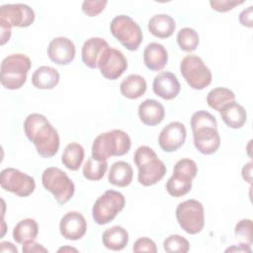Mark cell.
Instances as JSON below:
<instances>
[{"label":"cell","instance_id":"22","mask_svg":"<svg viewBox=\"0 0 253 253\" xmlns=\"http://www.w3.org/2000/svg\"><path fill=\"white\" fill-rule=\"evenodd\" d=\"M147 28L154 37L167 39L173 35L176 29V23L175 20L167 14H157L149 19Z\"/></svg>","mask_w":253,"mask_h":253},{"label":"cell","instance_id":"25","mask_svg":"<svg viewBox=\"0 0 253 253\" xmlns=\"http://www.w3.org/2000/svg\"><path fill=\"white\" fill-rule=\"evenodd\" d=\"M145 79L138 74H129L120 84L121 94L130 100L140 98L146 91Z\"/></svg>","mask_w":253,"mask_h":253},{"label":"cell","instance_id":"9","mask_svg":"<svg viewBox=\"0 0 253 253\" xmlns=\"http://www.w3.org/2000/svg\"><path fill=\"white\" fill-rule=\"evenodd\" d=\"M180 72L188 85L195 90H203L211 83L212 75L210 68L196 54L186 55L181 60Z\"/></svg>","mask_w":253,"mask_h":253},{"label":"cell","instance_id":"41","mask_svg":"<svg viewBox=\"0 0 253 253\" xmlns=\"http://www.w3.org/2000/svg\"><path fill=\"white\" fill-rule=\"evenodd\" d=\"M0 251L1 252H15L17 253L18 252V249L16 246H14L13 243L11 242H1L0 243Z\"/></svg>","mask_w":253,"mask_h":253},{"label":"cell","instance_id":"43","mask_svg":"<svg viewBox=\"0 0 253 253\" xmlns=\"http://www.w3.org/2000/svg\"><path fill=\"white\" fill-rule=\"evenodd\" d=\"M61 251H63V252H65V251H75V252H77V249L72 248V247H61V248L58 249V252H61Z\"/></svg>","mask_w":253,"mask_h":253},{"label":"cell","instance_id":"23","mask_svg":"<svg viewBox=\"0 0 253 253\" xmlns=\"http://www.w3.org/2000/svg\"><path fill=\"white\" fill-rule=\"evenodd\" d=\"M102 242L110 250L121 251L128 243V232L123 226L114 225L103 232Z\"/></svg>","mask_w":253,"mask_h":253},{"label":"cell","instance_id":"11","mask_svg":"<svg viewBox=\"0 0 253 253\" xmlns=\"http://www.w3.org/2000/svg\"><path fill=\"white\" fill-rule=\"evenodd\" d=\"M0 185L5 191L19 197H28L36 189V182L32 176L12 167L1 171Z\"/></svg>","mask_w":253,"mask_h":253},{"label":"cell","instance_id":"15","mask_svg":"<svg viewBox=\"0 0 253 253\" xmlns=\"http://www.w3.org/2000/svg\"><path fill=\"white\" fill-rule=\"evenodd\" d=\"M87 230V221L79 211L66 212L59 221L60 234L67 240L81 239Z\"/></svg>","mask_w":253,"mask_h":253},{"label":"cell","instance_id":"12","mask_svg":"<svg viewBox=\"0 0 253 253\" xmlns=\"http://www.w3.org/2000/svg\"><path fill=\"white\" fill-rule=\"evenodd\" d=\"M98 68L103 77L109 80H116L126 70L127 60L119 49L108 47L99 60Z\"/></svg>","mask_w":253,"mask_h":253},{"label":"cell","instance_id":"21","mask_svg":"<svg viewBox=\"0 0 253 253\" xmlns=\"http://www.w3.org/2000/svg\"><path fill=\"white\" fill-rule=\"evenodd\" d=\"M223 123L230 128L242 127L247 120V114L244 107L235 101L224 105L219 111Z\"/></svg>","mask_w":253,"mask_h":253},{"label":"cell","instance_id":"19","mask_svg":"<svg viewBox=\"0 0 253 253\" xmlns=\"http://www.w3.org/2000/svg\"><path fill=\"white\" fill-rule=\"evenodd\" d=\"M138 117L145 126H154L164 120L165 109L160 102L154 99H146L138 106Z\"/></svg>","mask_w":253,"mask_h":253},{"label":"cell","instance_id":"38","mask_svg":"<svg viewBox=\"0 0 253 253\" xmlns=\"http://www.w3.org/2000/svg\"><path fill=\"white\" fill-rule=\"evenodd\" d=\"M253 15V7L249 6L248 8L244 9L240 15H239V23L247 28H252L253 27V21H252V16Z\"/></svg>","mask_w":253,"mask_h":253},{"label":"cell","instance_id":"6","mask_svg":"<svg viewBox=\"0 0 253 253\" xmlns=\"http://www.w3.org/2000/svg\"><path fill=\"white\" fill-rule=\"evenodd\" d=\"M43 188L53 195L58 205L69 202L75 192V186L67 174L57 167H48L42 174Z\"/></svg>","mask_w":253,"mask_h":253},{"label":"cell","instance_id":"5","mask_svg":"<svg viewBox=\"0 0 253 253\" xmlns=\"http://www.w3.org/2000/svg\"><path fill=\"white\" fill-rule=\"evenodd\" d=\"M35 11L26 4H5L0 7L1 42L5 44L11 38L12 27L27 28L35 21Z\"/></svg>","mask_w":253,"mask_h":253},{"label":"cell","instance_id":"16","mask_svg":"<svg viewBox=\"0 0 253 253\" xmlns=\"http://www.w3.org/2000/svg\"><path fill=\"white\" fill-rule=\"evenodd\" d=\"M75 53L73 42L65 37L54 38L47 46L48 58L58 65L69 64L74 59Z\"/></svg>","mask_w":253,"mask_h":253},{"label":"cell","instance_id":"2","mask_svg":"<svg viewBox=\"0 0 253 253\" xmlns=\"http://www.w3.org/2000/svg\"><path fill=\"white\" fill-rule=\"evenodd\" d=\"M131 146L128 134L122 129H112L100 133L93 141L92 157L98 161H107L112 156L126 154Z\"/></svg>","mask_w":253,"mask_h":253},{"label":"cell","instance_id":"32","mask_svg":"<svg viewBox=\"0 0 253 253\" xmlns=\"http://www.w3.org/2000/svg\"><path fill=\"white\" fill-rule=\"evenodd\" d=\"M177 43L179 47L187 52L194 51L200 42L198 33L192 28H183L177 34Z\"/></svg>","mask_w":253,"mask_h":253},{"label":"cell","instance_id":"3","mask_svg":"<svg viewBox=\"0 0 253 253\" xmlns=\"http://www.w3.org/2000/svg\"><path fill=\"white\" fill-rule=\"evenodd\" d=\"M133 161L138 169L137 180L144 187L155 185L166 174L165 164L149 146H139L133 154Z\"/></svg>","mask_w":253,"mask_h":253},{"label":"cell","instance_id":"30","mask_svg":"<svg viewBox=\"0 0 253 253\" xmlns=\"http://www.w3.org/2000/svg\"><path fill=\"white\" fill-rule=\"evenodd\" d=\"M232 101H235V95L231 90L225 87L213 88L207 96L208 105L217 112H219L224 105Z\"/></svg>","mask_w":253,"mask_h":253},{"label":"cell","instance_id":"40","mask_svg":"<svg viewBox=\"0 0 253 253\" xmlns=\"http://www.w3.org/2000/svg\"><path fill=\"white\" fill-rule=\"evenodd\" d=\"M241 174H242V178L246 182H248L249 184L252 183V162H248L243 166Z\"/></svg>","mask_w":253,"mask_h":253},{"label":"cell","instance_id":"17","mask_svg":"<svg viewBox=\"0 0 253 253\" xmlns=\"http://www.w3.org/2000/svg\"><path fill=\"white\" fill-rule=\"evenodd\" d=\"M152 89L156 96L169 101L175 99L179 95L181 85L174 73L163 71L154 77Z\"/></svg>","mask_w":253,"mask_h":253},{"label":"cell","instance_id":"26","mask_svg":"<svg viewBox=\"0 0 253 253\" xmlns=\"http://www.w3.org/2000/svg\"><path fill=\"white\" fill-rule=\"evenodd\" d=\"M133 178V170L129 163L126 161H116L112 164L108 180L109 182L117 187H126L128 186Z\"/></svg>","mask_w":253,"mask_h":253},{"label":"cell","instance_id":"35","mask_svg":"<svg viewBox=\"0 0 253 253\" xmlns=\"http://www.w3.org/2000/svg\"><path fill=\"white\" fill-rule=\"evenodd\" d=\"M107 1L103 0H93V1H84L82 3L81 9L83 13L89 17H95L102 13L107 5Z\"/></svg>","mask_w":253,"mask_h":253},{"label":"cell","instance_id":"24","mask_svg":"<svg viewBox=\"0 0 253 253\" xmlns=\"http://www.w3.org/2000/svg\"><path fill=\"white\" fill-rule=\"evenodd\" d=\"M59 82L58 71L50 66H40L32 75L33 85L42 90L53 89Z\"/></svg>","mask_w":253,"mask_h":253},{"label":"cell","instance_id":"8","mask_svg":"<svg viewBox=\"0 0 253 253\" xmlns=\"http://www.w3.org/2000/svg\"><path fill=\"white\" fill-rule=\"evenodd\" d=\"M126 205L124 195L115 190H107L94 203L92 208V217L99 225H104L117 216Z\"/></svg>","mask_w":253,"mask_h":253},{"label":"cell","instance_id":"14","mask_svg":"<svg viewBox=\"0 0 253 253\" xmlns=\"http://www.w3.org/2000/svg\"><path fill=\"white\" fill-rule=\"evenodd\" d=\"M187 130L184 124L172 122L165 126L159 133L158 143L160 148L165 152L178 150L185 142Z\"/></svg>","mask_w":253,"mask_h":253},{"label":"cell","instance_id":"33","mask_svg":"<svg viewBox=\"0 0 253 253\" xmlns=\"http://www.w3.org/2000/svg\"><path fill=\"white\" fill-rule=\"evenodd\" d=\"M163 248L168 253H186L190 250V243L179 234H171L165 238Z\"/></svg>","mask_w":253,"mask_h":253},{"label":"cell","instance_id":"31","mask_svg":"<svg viewBox=\"0 0 253 253\" xmlns=\"http://www.w3.org/2000/svg\"><path fill=\"white\" fill-rule=\"evenodd\" d=\"M108 169L107 161H98L92 156L87 159L82 168V173L84 178L90 181L101 180Z\"/></svg>","mask_w":253,"mask_h":253},{"label":"cell","instance_id":"20","mask_svg":"<svg viewBox=\"0 0 253 253\" xmlns=\"http://www.w3.org/2000/svg\"><path fill=\"white\" fill-rule=\"evenodd\" d=\"M143 62L151 71L162 70L168 62V52L164 45L158 42L148 43L143 51Z\"/></svg>","mask_w":253,"mask_h":253},{"label":"cell","instance_id":"1","mask_svg":"<svg viewBox=\"0 0 253 253\" xmlns=\"http://www.w3.org/2000/svg\"><path fill=\"white\" fill-rule=\"evenodd\" d=\"M24 131L28 139L36 146L40 156L50 158L57 153L58 132L43 115L38 113L29 115L24 122Z\"/></svg>","mask_w":253,"mask_h":253},{"label":"cell","instance_id":"29","mask_svg":"<svg viewBox=\"0 0 253 253\" xmlns=\"http://www.w3.org/2000/svg\"><path fill=\"white\" fill-rule=\"evenodd\" d=\"M85 156L84 148L81 144L77 142H70L68 143L61 155V162L62 164L71 171H77Z\"/></svg>","mask_w":253,"mask_h":253},{"label":"cell","instance_id":"34","mask_svg":"<svg viewBox=\"0 0 253 253\" xmlns=\"http://www.w3.org/2000/svg\"><path fill=\"white\" fill-rule=\"evenodd\" d=\"M234 235L240 243H246L252 245V220L249 218H244L239 220L234 228Z\"/></svg>","mask_w":253,"mask_h":253},{"label":"cell","instance_id":"27","mask_svg":"<svg viewBox=\"0 0 253 253\" xmlns=\"http://www.w3.org/2000/svg\"><path fill=\"white\" fill-rule=\"evenodd\" d=\"M39 233V225L34 218H24L20 220L13 229V238L19 244H27L35 241Z\"/></svg>","mask_w":253,"mask_h":253},{"label":"cell","instance_id":"10","mask_svg":"<svg viewBox=\"0 0 253 253\" xmlns=\"http://www.w3.org/2000/svg\"><path fill=\"white\" fill-rule=\"evenodd\" d=\"M176 218L180 227L189 234H197L205 225V210L202 203L191 199L176 208Z\"/></svg>","mask_w":253,"mask_h":253},{"label":"cell","instance_id":"36","mask_svg":"<svg viewBox=\"0 0 253 253\" xmlns=\"http://www.w3.org/2000/svg\"><path fill=\"white\" fill-rule=\"evenodd\" d=\"M244 1H236V0H211L210 5L212 10L224 13L232 10L234 7L243 4Z\"/></svg>","mask_w":253,"mask_h":253},{"label":"cell","instance_id":"4","mask_svg":"<svg viewBox=\"0 0 253 253\" xmlns=\"http://www.w3.org/2000/svg\"><path fill=\"white\" fill-rule=\"evenodd\" d=\"M31 66V59L26 54L13 53L6 56L0 67L2 86L9 90H17L23 87Z\"/></svg>","mask_w":253,"mask_h":253},{"label":"cell","instance_id":"7","mask_svg":"<svg viewBox=\"0 0 253 253\" xmlns=\"http://www.w3.org/2000/svg\"><path fill=\"white\" fill-rule=\"evenodd\" d=\"M110 31L122 45L130 51L136 50L143 39L139 25L126 15L116 16L110 24Z\"/></svg>","mask_w":253,"mask_h":253},{"label":"cell","instance_id":"39","mask_svg":"<svg viewBox=\"0 0 253 253\" xmlns=\"http://www.w3.org/2000/svg\"><path fill=\"white\" fill-rule=\"evenodd\" d=\"M23 252L24 253H40V252H47V249L44 248L42 245L36 241H32L30 243L23 245Z\"/></svg>","mask_w":253,"mask_h":253},{"label":"cell","instance_id":"42","mask_svg":"<svg viewBox=\"0 0 253 253\" xmlns=\"http://www.w3.org/2000/svg\"><path fill=\"white\" fill-rule=\"evenodd\" d=\"M226 252L227 251H237V252H251V248H250V245L246 244V243H240L237 247L235 246H232L230 248H227L225 250Z\"/></svg>","mask_w":253,"mask_h":253},{"label":"cell","instance_id":"13","mask_svg":"<svg viewBox=\"0 0 253 253\" xmlns=\"http://www.w3.org/2000/svg\"><path fill=\"white\" fill-rule=\"evenodd\" d=\"M193 130L194 145L203 154L210 155L218 149L220 145V136L217 131V126H202Z\"/></svg>","mask_w":253,"mask_h":253},{"label":"cell","instance_id":"37","mask_svg":"<svg viewBox=\"0 0 253 253\" xmlns=\"http://www.w3.org/2000/svg\"><path fill=\"white\" fill-rule=\"evenodd\" d=\"M133 252H150L156 253L157 247L155 242L148 237H140L138 238L132 247Z\"/></svg>","mask_w":253,"mask_h":253},{"label":"cell","instance_id":"28","mask_svg":"<svg viewBox=\"0 0 253 253\" xmlns=\"http://www.w3.org/2000/svg\"><path fill=\"white\" fill-rule=\"evenodd\" d=\"M197 163L190 158H182L176 162L171 178L181 183L193 184L192 181L197 176Z\"/></svg>","mask_w":253,"mask_h":253},{"label":"cell","instance_id":"18","mask_svg":"<svg viewBox=\"0 0 253 253\" xmlns=\"http://www.w3.org/2000/svg\"><path fill=\"white\" fill-rule=\"evenodd\" d=\"M110 47L109 43L102 38H90L82 45L81 49V57L83 63L91 68V69H96L98 68V63L99 60L105 51Z\"/></svg>","mask_w":253,"mask_h":253}]
</instances>
